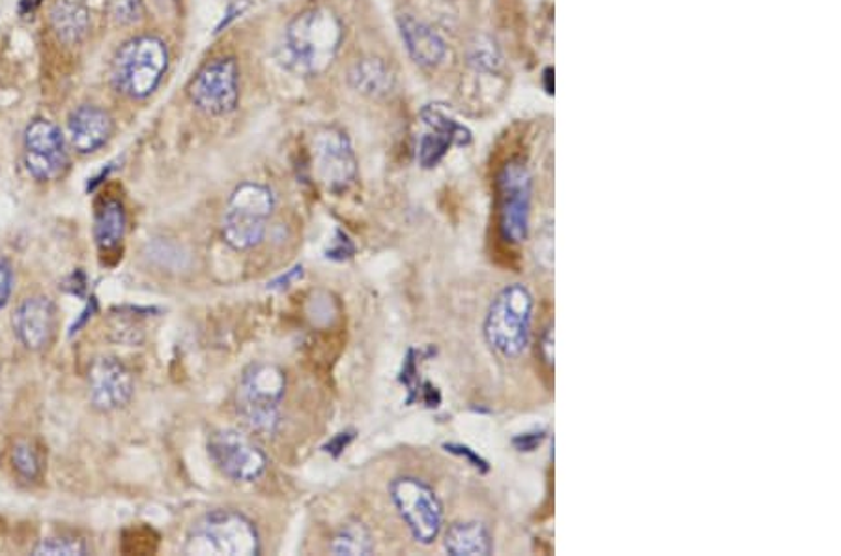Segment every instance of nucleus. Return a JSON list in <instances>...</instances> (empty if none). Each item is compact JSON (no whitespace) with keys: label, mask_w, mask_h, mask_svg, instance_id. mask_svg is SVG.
<instances>
[{"label":"nucleus","mask_w":841,"mask_h":556,"mask_svg":"<svg viewBox=\"0 0 841 556\" xmlns=\"http://www.w3.org/2000/svg\"><path fill=\"white\" fill-rule=\"evenodd\" d=\"M342 34L341 20L329 8H307L287 25L279 60L296 76H320L337 59Z\"/></svg>","instance_id":"1"},{"label":"nucleus","mask_w":841,"mask_h":556,"mask_svg":"<svg viewBox=\"0 0 841 556\" xmlns=\"http://www.w3.org/2000/svg\"><path fill=\"white\" fill-rule=\"evenodd\" d=\"M534 308V294L524 285H507L495 294L484 318V337L501 358L514 360L524 355L532 334Z\"/></svg>","instance_id":"2"},{"label":"nucleus","mask_w":841,"mask_h":556,"mask_svg":"<svg viewBox=\"0 0 841 556\" xmlns=\"http://www.w3.org/2000/svg\"><path fill=\"white\" fill-rule=\"evenodd\" d=\"M167 68V44L157 36H139L116 51L110 81L124 96L144 100L160 86Z\"/></svg>","instance_id":"3"},{"label":"nucleus","mask_w":841,"mask_h":556,"mask_svg":"<svg viewBox=\"0 0 841 556\" xmlns=\"http://www.w3.org/2000/svg\"><path fill=\"white\" fill-rule=\"evenodd\" d=\"M287 392L283 369L273 363H250L244 369L236 390V407L245 424L257 433H276L281 415L279 407Z\"/></svg>","instance_id":"4"},{"label":"nucleus","mask_w":841,"mask_h":556,"mask_svg":"<svg viewBox=\"0 0 841 556\" xmlns=\"http://www.w3.org/2000/svg\"><path fill=\"white\" fill-rule=\"evenodd\" d=\"M257 526L234 510H213L194 524L186 542L187 555H260Z\"/></svg>","instance_id":"5"},{"label":"nucleus","mask_w":841,"mask_h":556,"mask_svg":"<svg viewBox=\"0 0 841 556\" xmlns=\"http://www.w3.org/2000/svg\"><path fill=\"white\" fill-rule=\"evenodd\" d=\"M276 197L268 186L245 182L234 189L223 218V240L236 252H249L266 236Z\"/></svg>","instance_id":"6"},{"label":"nucleus","mask_w":841,"mask_h":556,"mask_svg":"<svg viewBox=\"0 0 841 556\" xmlns=\"http://www.w3.org/2000/svg\"><path fill=\"white\" fill-rule=\"evenodd\" d=\"M532 173L518 158L509 160L495 178V207L501 239L521 244L529 234L532 216Z\"/></svg>","instance_id":"7"},{"label":"nucleus","mask_w":841,"mask_h":556,"mask_svg":"<svg viewBox=\"0 0 841 556\" xmlns=\"http://www.w3.org/2000/svg\"><path fill=\"white\" fill-rule=\"evenodd\" d=\"M393 505L418 544L436 542L444 526V508L436 493L423 479L398 476L389 486Z\"/></svg>","instance_id":"8"},{"label":"nucleus","mask_w":841,"mask_h":556,"mask_svg":"<svg viewBox=\"0 0 841 556\" xmlns=\"http://www.w3.org/2000/svg\"><path fill=\"white\" fill-rule=\"evenodd\" d=\"M197 109L223 117L236 109L240 100V70L232 57L213 59L202 66L187 89Z\"/></svg>","instance_id":"9"},{"label":"nucleus","mask_w":841,"mask_h":556,"mask_svg":"<svg viewBox=\"0 0 841 556\" xmlns=\"http://www.w3.org/2000/svg\"><path fill=\"white\" fill-rule=\"evenodd\" d=\"M313 167L324 188L342 194L358 178V158L352 142L339 128H322L313 137Z\"/></svg>","instance_id":"10"},{"label":"nucleus","mask_w":841,"mask_h":556,"mask_svg":"<svg viewBox=\"0 0 841 556\" xmlns=\"http://www.w3.org/2000/svg\"><path fill=\"white\" fill-rule=\"evenodd\" d=\"M208 453L219 473L236 484H253L268 468L266 453L236 429L213 433L208 440Z\"/></svg>","instance_id":"11"},{"label":"nucleus","mask_w":841,"mask_h":556,"mask_svg":"<svg viewBox=\"0 0 841 556\" xmlns=\"http://www.w3.org/2000/svg\"><path fill=\"white\" fill-rule=\"evenodd\" d=\"M25 167L34 181L51 182L68 169L66 139L57 124L36 118L25 130Z\"/></svg>","instance_id":"12"},{"label":"nucleus","mask_w":841,"mask_h":556,"mask_svg":"<svg viewBox=\"0 0 841 556\" xmlns=\"http://www.w3.org/2000/svg\"><path fill=\"white\" fill-rule=\"evenodd\" d=\"M133 375L118 358L105 356L92 362L89 369V397L100 413L124 408L133 397Z\"/></svg>","instance_id":"13"},{"label":"nucleus","mask_w":841,"mask_h":556,"mask_svg":"<svg viewBox=\"0 0 841 556\" xmlns=\"http://www.w3.org/2000/svg\"><path fill=\"white\" fill-rule=\"evenodd\" d=\"M13 331L26 349H47L57 334V308L46 297L26 298L15 310Z\"/></svg>","instance_id":"14"},{"label":"nucleus","mask_w":841,"mask_h":556,"mask_svg":"<svg viewBox=\"0 0 841 556\" xmlns=\"http://www.w3.org/2000/svg\"><path fill=\"white\" fill-rule=\"evenodd\" d=\"M68 131L71 144L79 154H92L109 142L115 123L102 107L81 105L68 118Z\"/></svg>","instance_id":"15"},{"label":"nucleus","mask_w":841,"mask_h":556,"mask_svg":"<svg viewBox=\"0 0 841 556\" xmlns=\"http://www.w3.org/2000/svg\"><path fill=\"white\" fill-rule=\"evenodd\" d=\"M398 31L416 65L423 68H437L447 59V44L431 25L411 15H400Z\"/></svg>","instance_id":"16"},{"label":"nucleus","mask_w":841,"mask_h":556,"mask_svg":"<svg viewBox=\"0 0 841 556\" xmlns=\"http://www.w3.org/2000/svg\"><path fill=\"white\" fill-rule=\"evenodd\" d=\"M445 551L453 556H489L494 551L492 536L479 521H460L445 532Z\"/></svg>","instance_id":"17"},{"label":"nucleus","mask_w":841,"mask_h":556,"mask_svg":"<svg viewBox=\"0 0 841 556\" xmlns=\"http://www.w3.org/2000/svg\"><path fill=\"white\" fill-rule=\"evenodd\" d=\"M348 81L355 91L371 97L387 96L392 92L395 78L389 66L382 59H361L348 71Z\"/></svg>","instance_id":"18"},{"label":"nucleus","mask_w":841,"mask_h":556,"mask_svg":"<svg viewBox=\"0 0 841 556\" xmlns=\"http://www.w3.org/2000/svg\"><path fill=\"white\" fill-rule=\"evenodd\" d=\"M51 25L58 38L73 44L89 33L91 15L78 0H57L51 8Z\"/></svg>","instance_id":"19"},{"label":"nucleus","mask_w":841,"mask_h":556,"mask_svg":"<svg viewBox=\"0 0 841 556\" xmlns=\"http://www.w3.org/2000/svg\"><path fill=\"white\" fill-rule=\"evenodd\" d=\"M126 234V212L122 202L109 199L97 210L94 221V239L102 252H113L122 244Z\"/></svg>","instance_id":"20"},{"label":"nucleus","mask_w":841,"mask_h":556,"mask_svg":"<svg viewBox=\"0 0 841 556\" xmlns=\"http://www.w3.org/2000/svg\"><path fill=\"white\" fill-rule=\"evenodd\" d=\"M329 551L337 556L373 555V534L361 521H348L335 534Z\"/></svg>","instance_id":"21"},{"label":"nucleus","mask_w":841,"mask_h":556,"mask_svg":"<svg viewBox=\"0 0 841 556\" xmlns=\"http://www.w3.org/2000/svg\"><path fill=\"white\" fill-rule=\"evenodd\" d=\"M421 118H423L427 128L447 131V134L455 137V142L458 147H468L469 142H471V131H469V128H466L463 123H458L451 115L449 111L444 109L442 105H424L423 109H421Z\"/></svg>","instance_id":"22"},{"label":"nucleus","mask_w":841,"mask_h":556,"mask_svg":"<svg viewBox=\"0 0 841 556\" xmlns=\"http://www.w3.org/2000/svg\"><path fill=\"white\" fill-rule=\"evenodd\" d=\"M456 144L455 137L442 130H431L424 134L419 141L418 158L421 167H436L437 163L444 160L445 154L449 152L451 147Z\"/></svg>","instance_id":"23"},{"label":"nucleus","mask_w":841,"mask_h":556,"mask_svg":"<svg viewBox=\"0 0 841 556\" xmlns=\"http://www.w3.org/2000/svg\"><path fill=\"white\" fill-rule=\"evenodd\" d=\"M468 62L484 73H498L503 68L500 49L489 38L477 39V44L469 49Z\"/></svg>","instance_id":"24"},{"label":"nucleus","mask_w":841,"mask_h":556,"mask_svg":"<svg viewBox=\"0 0 841 556\" xmlns=\"http://www.w3.org/2000/svg\"><path fill=\"white\" fill-rule=\"evenodd\" d=\"M89 545L79 537H49L34 549V555H86Z\"/></svg>","instance_id":"25"},{"label":"nucleus","mask_w":841,"mask_h":556,"mask_svg":"<svg viewBox=\"0 0 841 556\" xmlns=\"http://www.w3.org/2000/svg\"><path fill=\"white\" fill-rule=\"evenodd\" d=\"M13 466L17 468V473L26 479H34L39 474V457L36 450L26 442H21L13 450Z\"/></svg>","instance_id":"26"},{"label":"nucleus","mask_w":841,"mask_h":556,"mask_svg":"<svg viewBox=\"0 0 841 556\" xmlns=\"http://www.w3.org/2000/svg\"><path fill=\"white\" fill-rule=\"evenodd\" d=\"M142 0H115L113 2V18L120 25H131L141 20Z\"/></svg>","instance_id":"27"},{"label":"nucleus","mask_w":841,"mask_h":556,"mask_svg":"<svg viewBox=\"0 0 841 556\" xmlns=\"http://www.w3.org/2000/svg\"><path fill=\"white\" fill-rule=\"evenodd\" d=\"M13 273L7 260L0 263V311L4 310L12 294Z\"/></svg>","instance_id":"28"},{"label":"nucleus","mask_w":841,"mask_h":556,"mask_svg":"<svg viewBox=\"0 0 841 556\" xmlns=\"http://www.w3.org/2000/svg\"><path fill=\"white\" fill-rule=\"evenodd\" d=\"M540 356H542V362L552 368L553 366V328L548 326L545 334L540 337L539 345Z\"/></svg>","instance_id":"29"},{"label":"nucleus","mask_w":841,"mask_h":556,"mask_svg":"<svg viewBox=\"0 0 841 556\" xmlns=\"http://www.w3.org/2000/svg\"><path fill=\"white\" fill-rule=\"evenodd\" d=\"M253 7V2L250 0H234L231 4V10H229V13H226L225 20H223V23L219 25L218 31H221L223 28V25H229L234 18H238V15H242V13L247 12L249 8Z\"/></svg>","instance_id":"30"},{"label":"nucleus","mask_w":841,"mask_h":556,"mask_svg":"<svg viewBox=\"0 0 841 556\" xmlns=\"http://www.w3.org/2000/svg\"><path fill=\"white\" fill-rule=\"evenodd\" d=\"M545 439V435L542 433H527L524 435V437H518V439L514 440V444H516V448L521 450V452H534L535 448H537V444H540V440Z\"/></svg>","instance_id":"31"},{"label":"nucleus","mask_w":841,"mask_h":556,"mask_svg":"<svg viewBox=\"0 0 841 556\" xmlns=\"http://www.w3.org/2000/svg\"><path fill=\"white\" fill-rule=\"evenodd\" d=\"M445 448H447V450H449V452L460 453V455H463V457H466V460L471 461V463H474V466H477V468H479V466H481V465H484V463H482V461H481V457H477L476 453L471 452V450H469V448H466V447H455V444H451V447H449V444H447V447H445Z\"/></svg>","instance_id":"32"},{"label":"nucleus","mask_w":841,"mask_h":556,"mask_svg":"<svg viewBox=\"0 0 841 556\" xmlns=\"http://www.w3.org/2000/svg\"><path fill=\"white\" fill-rule=\"evenodd\" d=\"M542 84H545V91L546 94H550L552 96L553 94V68H546L545 71H542Z\"/></svg>","instance_id":"33"},{"label":"nucleus","mask_w":841,"mask_h":556,"mask_svg":"<svg viewBox=\"0 0 841 556\" xmlns=\"http://www.w3.org/2000/svg\"><path fill=\"white\" fill-rule=\"evenodd\" d=\"M39 4H42V0H21L20 12L23 15H28V13L36 12Z\"/></svg>","instance_id":"34"}]
</instances>
